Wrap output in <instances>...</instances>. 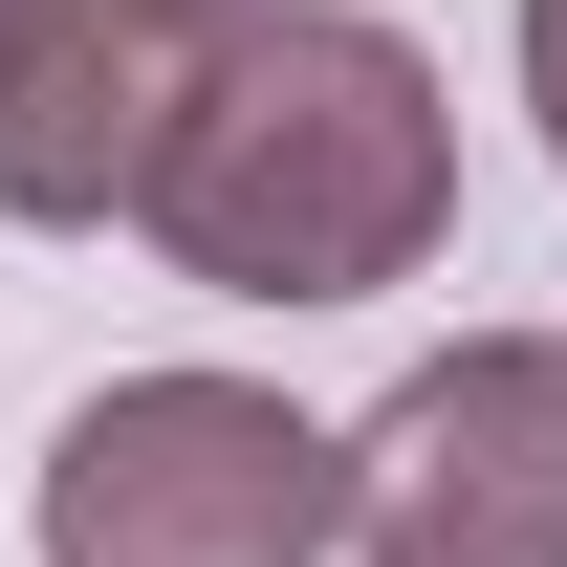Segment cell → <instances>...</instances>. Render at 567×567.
<instances>
[{
  "label": "cell",
  "mask_w": 567,
  "mask_h": 567,
  "mask_svg": "<svg viewBox=\"0 0 567 567\" xmlns=\"http://www.w3.org/2000/svg\"><path fill=\"white\" fill-rule=\"evenodd\" d=\"M436 218H458V110H436L415 22L240 0L175 153H153V197H132V240L218 306H371V284L436 262Z\"/></svg>",
  "instance_id": "obj_1"
},
{
  "label": "cell",
  "mask_w": 567,
  "mask_h": 567,
  "mask_svg": "<svg viewBox=\"0 0 567 567\" xmlns=\"http://www.w3.org/2000/svg\"><path fill=\"white\" fill-rule=\"evenodd\" d=\"M22 546L44 567H328L350 546V436L284 415L262 371H110L44 436Z\"/></svg>",
  "instance_id": "obj_2"
},
{
  "label": "cell",
  "mask_w": 567,
  "mask_h": 567,
  "mask_svg": "<svg viewBox=\"0 0 567 567\" xmlns=\"http://www.w3.org/2000/svg\"><path fill=\"white\" fill-rule=\"evenodd\" d=\"M350 567H567V350L458 328L350 436Z\"/></svg>",
  "instance_id": "obj_3"
},
{
  "label": "cell",
  "mask_w": 567,
  "mask_h": 567,
  "mask_svg": "<svg viewBox=\"0 0 567 567\" xmlns=\"http://www.w3.org/2000/svg\"><path fill=\"white\" fill-rule=\"evenodd\" d=\"M240 0H0V218L22 240H110L153 153L197 110Z\"/></svg>",
  "instance_id": "obj_4"
},
{
  "label": "cell",
  "mask_w": 567,
  "mask_h": 567,
  "mask_svg": "<svg viewBox=\"0 0 567 567\" xmlns=\"http://www.w3.org/2000/svg\"><path fill=\"white\" fill-rule=\"evenodd\" d=\"M524 110H546V153H567V0H524Z\"/></svg>",
  "instance_id": "obj_5"
}]
</instances>
